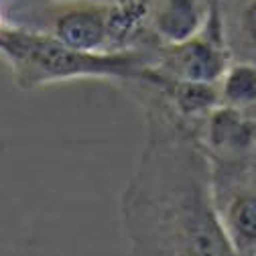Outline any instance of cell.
<instances>
[{
  "label": "cell",
  "instance_id": "277c9868",
  "mask_svg": "<svg viewBox=\"0 0 256 256\" xmlns=\"http://www.w3.org/2000/svg\"><path fill=\"white\" fill-rule=\"evenodd\" d=\"M230 66V53L222 37V24L216 6H210L200 33L194 37L165 43L152 61V68L171 80L218 84Z\"/></svg>",
  "mask_w": 256,
  "mask_h": 256
},
{
  "label": "cell",
  "instance_id": "30bf717a",
  "mask_svg": "<svg viewBox=\"0 0 256 256\" xmlns=\"http://www.w3.org/2000/svg\"><path fill=\"white\" fill-rule=\"evenodd\" d=\"M4 22H6V18H4V8L0 6V26H2Z\"/></svg>",
  "mask_w": 256,
  "mask_h": 256
},
{
  "label": "cell",
  "instance_id": "7a4b0ae2",
  "mask_svg": "<svg viewBox=\"0 0 256 256\" xmlns=\"http://www.w3.org/2000/svg\"><path fill=\"white\" fill-rule=\"evenodd\" d=\"M0 57L10 68L16 88L33 92L70 80H132L154 82V57L138 49L82 51L49 35L10 22L0 26Z\"/></svg>",
  "mask_w": 256,
  "mask_h": 256
},
{
  "label": "cell",
  "instance_id": "9c48e42d",
  "mask_svg": "<svg viewBox=\"0 0 256 256\" xmlns=\"http://www.w3.org/2000/svg\"><path fill=\"white\" fill-rule=\"evenodd\" d=\"M240 35L246 45L256 55V0H248L240 12Z\"/></svg>",
  "mask_w": 256,
  "mask_h": 256
},
{
  "label": "cell",
  "instance_id": "6da1fadb",
  "mask_svg": "<svg viewBox=\"0 0 256 256\" xmlns=\"http://www.w3.org/2000/svg\"><path fill=\"white\" fill-rule=\"evenodd\" d=\"M120 218L134 254H234L204 148L148 110V140L122 191Z\"/></svg>",
  "mask_w": 256,
  "mask_h": 256
},
{
  "label": "cell",
  "instance_id": "5b68a950",
  "mask_svg": "<svg viewBox=\"0 0 256 256\" xmlns=\"http://www.w3.org/2000/svg\"><path fill=\"white\" fill-rule=\"evenodd\" d=\"M220 220L234 254L256 248V189H240L218 204Z\"/></svg>",
  "mask_w": 256,
  "mask_h": 256
},
{
  "label": "cell",
  "instance_id": "3957f363",
  "mask_svg": "<svg viewBox=\"0 0 256 256\" xmlns=\"http://www.w3.org/2000/svg\"><path fill=\"white\" fill-rule=\"evenodd\" d=\"M142 6L134 0H12L10 24L37 30L82 51H120L134 33Z\"/></svg>",
  "mask_w": 256,
  "mask_h": 256
},
{
  "label": "cell",
  "instance_id": "ba28073f",
  "mask_svg": "<svg viewBox=\"0 0 256 256\" xmlns=\"http://www.w3.org/2000/svg\"><path fill=\"white\" fill-rule=\"evenodd\" d=\"M220 106L236 110H246L256 104V63L254 61H236L218 82Z\"/></svg>",
  "mask_w": 256,
  "mask_h": 256
},
{
  "label": "cell",
  "instance_id": "8992f818",
  "mask_svg": "<svg viewBox=\"0 0 256 256\" xmlns=\"http://www.w3.org/2000/svg\"><path fill=\"white\" fill-rule=\"evenodd\" d=\"M202 0H158L152 10L154 28L165 43H177L200 33L204 16Z\"/></svg>",
  "mask_w": 256,
  "mask_h": 256
},
{
  "label": "cell",
  "instance_id": "52a82bcc",
  "mask_svg": "<svg viewBox=\"0 0 256 256\" xmlns=\"http://www.w3.org/2000/svg\"><path fill=\"white\" fill-rule=\"evenodd\" d=\"M242 110L220 106L210 112L208 120V142L222 152H244L254 146L256 128L248 122Z\"/></svg>",
  "mask_w": 256,
  "mask_h": 256
}]
</instances>
